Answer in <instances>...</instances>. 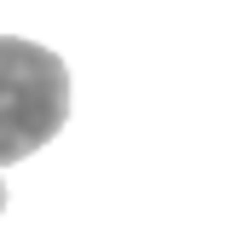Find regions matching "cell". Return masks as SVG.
<instances>
[{"label":"cell","mask_w":248,"mask_h":248,"mask_svg":"<svg viewBox=\"0 0 248 248\" xmlns=\"http://www.w3.org/2000/svg\"><path fill=\"white\" fill-rule=\"evenodd\" d=\"M69 122V69L58 52L0 35V168L35 156Z\"/></svg>","instance_id":"1"},{"label":"cell","mask_w":248,"mask_h":248,"mask_svg":"<svg viewBox=\"0 0 248 248\" xmlns=\"http://www.w3.org/2000/svg\"><path fill=\"white\" fill-rule=\"evenodd\" d=\"M0 214H6V185H0Z\"/></svg>","instance_id":"2"}]
</instances>
